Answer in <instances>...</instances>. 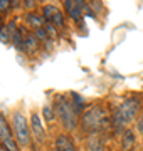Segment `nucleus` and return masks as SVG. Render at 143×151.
<instances>
[{
    "label": "nucleus",
    "mask_w": 143,
    "mask_h": 151,
    "mask_svg": "<svg viewBox=\"0 0 143 151\" xmlns=\"http://www.w3.org/2000/svg\"><path fill=\"white\" fill-rule=\"evenodd\" d=\"M81 128L84 131H88L89 134L93 133H105V131L111 129V118H108L105 108L101 106H93L84 111L81 116Z\"/></svg>",
    "instance_id": "obj_1"
},
{
    "label": "nucleus",
    "mask_w": 143,
    "mask_h": 151,
    "mask_svg": "<svg viewBox=\"0 0 143 151\" xmlns=\"http://www.w3.org/2000/svg\"><path fill=\"white\" fill-rule=\"evenodd\" d=\"M54 111H56V118L61 121V124L64 126V129L72 131L77 128V114L74 113V108H72V101L64 97L62 94L56 97L54 101Z\"/></svg>",
    "instance_id": "obj_2"
},
{
    "label": "nucleus",
    "mask_w": 143,
    "mask_h": 151,
    "mask_svg": "<svg viewBox=\"0 0 143 151\" xmlns=\"http://www.w3.org/2000/svg\"><path fill=\"white\" fill-rule=\"evenodd\" d=\"M12 126H14V136L19 145L22 146H29L30 145V123L25 118V114L22 111H15L12 116Z\"/></svg>",
    "instance_id": "obj_3"
},
{
    "label": "nucleus",
    "mask_w": 143,
    "mask_h": 151,
    "mask_svg": "<svg viewBox=\"0 0 143 151\" xmlns=\"http://www.w3.org/2000/svg\"><path fill=\"white\" fill-rule=\"evenodd\" d=\"M140 109H142V101H140V97H136V96L126 97V99L118 106V111H120L121 118L125 119L126 124H130L133 119L136 118V114H138Z\"/></svg>",
    "instance_id": "obj_4"
},
{
    "label": "nucleus",
    "mask_w": 143,
    "mask_h": 151,
    "mask_svg": "<svg viewBox=\"0 0 143 151\" xmlns=\"http://www.w3.org/2000/svg\"><path fill=\"white\" fill-rule=\"evenodd\" d=\"M29 123H30V133H32V136L35 138V141L42 143V141L46 139V129H44V124H42V119H40V116H39L35 111L30 114Z\"/></svg>",
    "instance_id": "obj_5"
},
{
    "label": "nucleus",
    "mask_w": 143,
    "mask_h": 151,
    "mask_svg": "<svg viewBox=\"0 0 143 151\" xmlns=\"http://www.w3.org/2000/svg\"><path fill=\"white\" fill-rule=\"evenodd\" d=\"M86 4L83 2H72V0H67L64 2V9H66V14L71 17L72 20H79L83 17V10H86Z\"/></svg>",
    "instance_id": "obj_6"
},
{
    "label": "nucleus",
    "mask_w": 143,
    "mask_h": 151,
    "mask_svg": "<svg viewBox=\"0 0 143 151\" xmlns=\"http://www.w3.org/2000/svg\"><path fill=\"white\" fill-rule=\"evenodd\" d=\"M86 146H88V151H105L106 150L105 136L101 134V133L89 134L88 139H86Z\"/></svg>",
    "instance_id": "obj_7"
},
{
    "label": "nucleus",
    "mask_w": 143,
    "mask_h": 151,
    "mask_svg": "<svg viewBox=\"0 0 143 151\" xmlns=\"http://www.w3.org/2000/svg\"><path fill=\"white\" fill-rule=\"evenodd\" d=\"M56 150H59V151H79L76 143L72 141V138L69 134H64V133L56 138Z\"/></svg>",
    "instance_id": "obj_8"
},
{
    "label": "nucleus",
    "mask_w": 143,
    "mask_h": 151,
    "mask_svg": "<svg viewBox=\"0 0 143 151\" xmlns=\"http://www.w3.org/2000/svg\"><path fill=\"white\" fill-rule=\"evenodd\" d=\"M25 22H27L29 25L35 30V29H42L46 25V19L44 15H39V14H35V12H29L27 15H25Z\"/></svg>",
    "instance_id": "obj_9"
},
{
    "label": "nucleus",
    "mask_w": 143,
    "mask_h": 151,
    "mask_svg": "<svg viewBox=\"0 0 143 151\" xmlns=\"http://www.w3.org/2000/svg\"><path fill=\"white\" fill-rule=\"evenodd\" d=\"M15 22L12 20L10 24H7V25H2L0 27V42H12V35L15 34Z\"/></svg>",
    "instance_id": "obj_10"
},
{
    "label": "nucleus",
    "mask_w": 143,
    "mask_h": 151,
    "mask_svg": "<svg viewBox=\"0 0 143 151\" xmlns=\"http://www.w3.org/2000/svg\"><path fill=\"white\" fill-rule=\"evenodd\" d=\"M135 146V133L131 129H125L121 134V150L123 151H130Z\"/></svg>",
    "instance_id": "obj_11"
},
{
    "label": "nucleus",
    "mask_w": 143,
    "mask_h": 151,
    "mask_svg": "<svg viewBox=\"0 0 143 151\" xmlns=\"http://www.w3.org/2000/svg\"><path fill=\"white\" fill-rule=\"evenodd\" d=\"M24 37H25V40H24V50H25L27 54L35 52L37 47H39V39L35 37V34H25Z\"/></svg>",
    "instance_id": "obj_12"
},
{
    "label": "nucleus",
    "mask_w": 143,
    "mask_h": 151,
    "mask_svg": "<svg viewBox=\"0 0 143 151\" xmlns=\"http://www.w3.org/2000/svg\"><path fill=\"white\" fill-rule=\"evenodd\" d=\"M9 138H15V136L12 134V129H10V126H9V123H7L5 116L0 114V143H4Z\"/></svg>",
    "instance_id": "obj_13"
},
{
    "label": "nucleus",
    "mask_w": 143,
    "mask_h": 151,
    "mask_svg": "<svg viewBox=\"0 0 143 151\" xmlns=\"http://www.w3.org/2000/svg\"><path fill=\"white\" fill-rule=\"evenodd\" d=\"M72 108H74V113L76 114H84V109H86V101H84L83 96H79L76 92H72Z\"/></svg>",
    "instance_id": "obj_14"
},
{
    "label": "nucleus",
    "mask_w": 143,
    "mask_h": 151,
    "mask_svg": "<svg viewBox=\"0 0 143 151\" xmlns=\"http://www.w3.org/2000/svg\"><path fill=\"white\" fill-rule=\"evenodd\" d=\"M42 114H44V119L46 123H52L56 119V111H54V106H51V104H46L44 108H42Z\"/></svg>",
    "instance_id": "obj_15"
},
{
    "label": "nucleus",
    "mask_w": 143,
    "mask_h": 151,
    "mask_svg": "<svg viewBox=\"0 0 143 151\" xmlns=\"http://www.w3.org/2000/svg\"><path fill=\"white\" fill-rule=\"evenodd\" d=\"M59 12V9L56 5H44V9H42V14H44V19L47 22H51L52 19H54V15Z\"/></svg>",
    "instance_id": "obj_16"
},
{
    "label": "nucleus",
    "mask_w": 143,
    "mask_h": 151,
    "mask_svg": "<svg viewBox=\"0 0 143 151\" xmlns=\"http://www.w3.org/2000/svg\"><path fill=\"white\" fill-rule=\"evenodd\" d=\"M2 146L5 148L7 151H19V143H17L15 138H9L2 143Z\"/></svg>",
    "instance_id": "obj_17"
},
{
    "label": "nucleus",
    "mask_w": 143,
    "mask_h": 151,
    "mask_svg": "<svg viewBox=\"0 0 143 151\" xmlns=\"http://www.w3.org/2000/svg\"><path fill=\"white\" fill-rule=\"evenodd\" d=\"M51 24H54L56 27H64V24H66V15H64V14L59 10V12L54 15V19L51 20Z\"/></svg>",
    "instance_id": "obj_18"
},
{
    "label": "nucleus",
    "mask_w": 143,
    "mask_h": 151,
    "mask_svg": "<svg viewBox=\"0 0 143 151\" xmlns=\"http://www.w3.org/2000/svg\"><path fill=\"white\" fill-rule=\"evenodd\" d=\"M44 29H46V32H47V35H49V39H52V40H54V39L57 37V29H56L54 24H51V22H46Z\"/></svg>",
    "instance_id": "obj_19"
},
{
    "label": "nucleus",
    "mask_w": 143,
    "mask_h": 151,
    "mask_svg": "<svg viewBox=\"0 0 143 151\" xmlns=\"http://www.w3.org/2000/svg\"><path fill=\"white\" fill-rule=\"evenodd\" d=\"M34 34H35V37L39 39V42H47L49 40V35H47V32H46V29H35L34 30Z\"/></svg>",
    "instance_id": "obj_20"
},
{
    "label": "nucleus",
    "mask_w": 143,
    "mask_h": 151,
    "mask_svg": "<svg viewBox=\"0 0 143 151\" xmlns=\"http://www.w3.org/2000/svg\"><path fill=\"white\" fill-rule=\"evenodd\" d=\"M9 9H12L10 0H0V12H7Z\"/></svg>",
    "instance_id": "obj_21"
},
{
    "label": "nucleus",
    "mask_w": 143,
    "mask_h": 151,
    "mask_svg": "<svg viewBox=\"0 0 143 151\" xmlns=\"http://www.w3.org/2000/svg\"><path fill=\"white\" fill-rule=\"evenodd\" d=\"M136 128H138V131H140V134L143 136V116L140 119H138V123H136Z\"/></svg>",
    "instance_id": "obj_22"
},
{
    "label": "nucleus",
    "mask_w": 143,
    "mask_h": 151,
    "mask_svg": "<svg viewBox=\"0 0 143 151\" xmlns=\"http://www.w3.org/2000/svg\"><path fill=\"white\" fill-rule=\"evenodd\" d=\"M24 5L27 7V9H34V7H35V4H34L32 0H27V2H25V4H24Z\"/></svg>",
    "instance_id": "obj_23"
},
{
    "label": "nucleus",
    "mask_w": 143,
    "mask_h": 151,
    "mask_svg": "<svg viewBox=\"0 0 143 151\" xmlns=\"http://www.w3.org/2000/svg\"><path fill=\"white\" fill-rule=\"evenodd\" d=\"M12 7H20V2H19V0H14V2H12Z\"/></svg>",
    "instance_id": "obj_24"
},
{
    "label": "nucleus",
    "mask_w": 143,
    "mask_h": 151,
    "mask_svg": "<svg viewBox=\"0 0 143 151\" xmlns=\"http://www.w3.org/2000/svg\"><path fill=\"white\" fill-rule=\"evenodd\" d=\"M0 151H7V150H5V148H4L2 145H0Z\"/></svg>",
    "instance_id": "obj_25"
},
{
    "label": "nucleus",
    "mask_w": 143,
    "mask_h": 151,
    "mask_svg": "<svg viewBox=\"0 0 143 151\" xmlns=\"http://www.w3.org/2000/svg\"><path fill=\"white\" fill-rule=\"evenodd\" d=\"M0 27H2V15H0Z\"/></svg>",
    "instance_id": "obj_26"
},
{
    "label": "nucleus",
    "mask_w": 143,
    "mask_h": 151,
    "mask_svg": "<svg viewBox=\"0 0 143 151\" xmlns=\"http://www.w3.org/2000/svg\"><path fill=\"white\" fill-rule=\"evenodd\" d=\"M51 151H59V150H56V148H54V150H51Z\"/></svg>",
    "instance_id": "obj_27"
},
{
    "label": "nucleus",
    "mask_w": 143,
    "mask_h": 151,
    "mask_svg": "<svg viewBox=\"0 0 143 151\" xmlns=\"http://www.w3.org/2000/svg\"><path fill=\"white\" fill-rule=\"evenodd\" d=\"M142 116H143V108H142Z\"/></svg>",
    "instance_id": "obj_28"
}]
</instances>
